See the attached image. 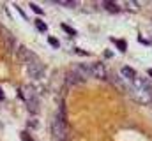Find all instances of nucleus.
<instances>
[{
	"instance_id": "nucleus-1",
	"label": "nucleus",
	"mask_w": 152,
	"mask_h": 141,
	"mask_svg": "<svg viewBox=\"0 0 152 141\" xmlns=\"http://www.w3.org/2000/svg\"><path fill=\"white\" fill-rule=\"evenodd\" d=\"M25 70L27 74L34 79V83H42L44 76H46V65L39 60V58H34L32 62L25 64Z\"/></svg>"
},
{
	"instance_id": "nucleus-2",
	"label": "nucleus",
	"mask_w": 152,
	"mask_h": 141,
	"mask_svg": "<svg viewBox=\"0 0 152 141\" xmlns=\"http://www.w3.org/2000/svg\"><path fill=\"white\" fill-rule=\"evenodd\" d=\"M67 122H66V118L62 116V113H57L55 116H53V120H51V132H53V136L57 138V140H66V136H67Z\"/></svg>"
},
{
	"instance_id": "nucleus-3",
	"label": "nucleus",
	"mask_w": 152,
	"mask_h": 141,
	"mask_svg": "<svg viewBox=\"0 0 152 141\" xmlns=\"http://www.w3.org/2000/svg\"><path fill=\"white\" fill-rule=\"evenodd\" d=\"M23 101H25L27 109H28L32 115L37 113V109H39V94L32 88V86H25V88H23Z\"/></svg>"
},
{
	"instance_id": "nucleus-4",
	"label": "nucleus",
	"mask_w": 152,
	"mask_h": 141,
	"mask_svg": "<svg viewBox=\"0 0 152 141\" xmlns=\"http://www.w3.org/2000/svg\"><path fill=\"white\" fill-rule=\"evenodd\" d=\"M133 97V101H136L138 104H145L151 106L152 102V90H143V88H138V86H133L129 85V90H127Z\"/></svg>"
},
{
	"instance_id": "nucleus-5",
	"label": "nucleus",
	"mask_w": 152,
	"mask_h": 141,
	"mask_svg": "<svg viewBox=\"0 0 152 141\" xmlns=\"http://www.w3.org/2000/svg\"><path fill=\"white\" fill-rule=\"evenodd\" d=\"M16 60L20 62V64H28V62H32L34 58H37L36 55H34V51H30L27 46H18V49H16Z\"/></svg>"
},
{
	"instance_id": "nucleus-6",
	"label": "nucleus",
	"mask_w": 152,
	"mask_h": 141,
	"mask_svg": "<svg viewBox=\"0 0 152 141\" xmlns=\"http://www.w3.org/2000/svg\"><path fill=\"white\" fill-rule=\"evenodd\" d=\"M106 79H110L115 88H118V90H122V92H127V90H129V83H127L118 72H108V78H106Z\"/></svg>"
},
{
	"instance_id": "nucleus-7",
	"label": "nucleus",
	"mask_w": 152,
	"mask_h": 141,
	"mask_svg": "<svg viewBox=\"0 0 152 141\" xmlns=\"http://www.w3.org/2000/svg\"><path fill=\"white\" fill-rule=\"evenodd\" d=\"M90 65H92V76L94 78H97V79H106L108 78V69L101 62H94Z\"/></svg>"
},
{
	"instance_id": "nucleus-8",
	"label": "nucleus",
	"mask_w": 152,
	"mask_h": 141,
	"mask_svg": "<svg viewBox=\"0 0 152 141\" xmlns=\"http://www.w3.org/2000/svg\"><path fill=\"white\" fill-rule=\"evenodd\" d=\"M83 83V79L76 74L75 70H69L67 74H66V85L69 86V88H73V86H78V85H81Z\"/></svg>"
},
{
	"instance_id": "nucleus-9",
	"label": "nucleus",
	"mask_w": 152,
	"mask_h": 141,
	"mask_svg": "<svg viewBox=\"0 0 152 141\" xmlns=\"http://www.w3.org/2000/svg\"><path fill=\"white\" fill-rule=\"evenodd\" d=\"M118 74H120V76H122V78H124V79L129 83V85H131V83H133V79L136 78V70H133L129 65H124V67H120V69H118Z\"/></svg>"
},
{
	"instance_id": "nucleus-10",
	"label": "nucleus",
	"mask_w": 152,
	"mask_h": 141,
	"mask_svg": "<svg viewBox=\"0 0 152 141\" xmlns=\"http://www.w3.org/2000/svg\"><path fill=\"white\" fill-rule=\"evenodd\" d=\"M133 86H138V88H143V90H152V83L147 79V78H143V76H138L136 74V78L133 79V83H131Z\"/></svg>"
},
{
	"instance_id": "nucleus-11",
	"label": "nucleus",
	"mask_w": 152,
	"mask_h": 141,
	"mask_svg": "<svg viewBox=\"0 0 152 141\" xmlns=\"http://www.w3.org/2000/svg\"><path fill=\"white\" fill-rule=\"evenodd\" d=\"M118 9H127V11H136L138 9V4H133V2H117Z\"/></svg>"
},
{
	"instance_id": "nucleus-12",
	"label": "nucleus",
	"mask_w": 152,
	"mask_h": 141,
	"mask_svg": "<svg viewBox=\"0 0 152 141\" xmlns=\"http://www.w3.org/2000/svg\"><path fill=\"white\" fill-rule=\"evenodd\" d=\"M104 7H106L108 11H112V12H120L118 5H117L115 2H104Z\"/></svg>"
},
{
	"instance_id": "nucleus-13",
	"label": "nucleus",
	"mask_w": 152,
	"mask_h": 141,
	"mask_svg": "<svg viewBox=\"0 0 152 141\" xmlns=\"http://www.w3.org/2000/svg\"><path fill=\"white\" fill-rule=\"evenodd\" d=\"M36 27H37L39 32H46V28H48V27H46V23H44L42 20H36Z\"/></svg>"
},
{
	"instance_id": "nucleus-14",
	"label": "nucleus",
	"mask_w": 152,
	"mask_h": 141,
	"mask_svg": "<svg viewBox=\"0 0 152 141\" xmlns=\"http://www.w3.org/2000/svg\"><path fill=\"white\" fill-rule=\"evenodd\" d=\"M30 9H32L34 12H37V14H44V12H42V9H41L39 5H36V4H30Z\"/></svg>"
},
{
	"instance_id": "nucleus-15",
	"label": "nucleus",
	"mask_w": 152,
	"mask_h": 141,
	"mask_svg": "<svg viewBox=\"0 0 152 141\" xmlns=\"http://www.w3.org/2000/svg\"><path fill=\"white\" fill-rule=\"evenodd\" d=\"M48 42H50L53 48H58V46H60V44H58V41H57L55 37H50V39H48Z\"/></svg>"
},
{
	"instance_id": "nucleus-16",
	"label": "nucleus",
	"mask_w": 152,
	"mask_h": 141,
	"mask_svg": "<svg viewBox=\"0 0 152 141\" xmlns=\"http://www.w3.org/2000/svg\"><path fill=\"white\" fill-rule=\"evenodd\" d=\"M57 4H60V5H66V7H75L76 2H62V0H58Z\"/></svg>"
},
{
	"instance_id": "nucleus-17",
	"label": "nucleus",
	"mask_w": 152,
	"mask_h": 141,
	"mask_svg": "<svg viewBox=\"0 0 152 141\" xmlns=\"http://www.w3.org/2000/svg\"><path fill=\"white\" fill-rule=\"evenodd\" d=\"M62 28H64V32H67V34H71V35H75V34H76V32L73 30V28H71V27H69V25H62Z\"/></svg>"
},
{
	"instance_id": "nucleus-18",
	"label": "nucleus",
	"mask_w": 152,
	"mask_h": 141,
	"mask_svg": "<svg viewBox=\"0 0 152 141\" xmlns=\"http://www.w3.org/2000/svg\"><path fill=\"white\" fill-rule=\"evenodd\" d=\"M117 46H118V49H122V51H126V48H127L124 41H117Z\"/></svg>"
},
{
	"instance_id": "nucleus-19",
	"label": "nucleus",
	"mask_w": 152,
	"mask_h": 141,
	"mask_svg": "<svg viewBox=\"0 0 152 141\" xmlns=\"http://www.w3.org/2000/svg\"><path fill=\"white\" fill-rule=\"evenodd\" d=\"M2 101H5V94H4V90H2V86H0V102Z\"/></svg>"
},
{
	"instance_id": "nucleus-20",
	"label": "nucleus",
	"mask_w": 152,
	"mask_h": 141,
	"mask_svg": "<svg viewBox=\"0 0 152 141\" xmlns=\"http://www.w3.org/2000/svg\"><path fill=\"white\" fill-rule=\"evenodd\" d=\"M21 138H23L25 141H32V140H30V136H28L27 132H23V134H21Z\"/></svg>"
},
{
	"instance_id": "nucleus-21",
	"label": "nucleus",
	"mask_w": 152,
	"mask_h": 141,
	"mask_svg": "<svg viewBox=\"0 0 152 141\" xmlns=\"http://www.w3.org/2000/svg\"><path fill=\"white\" fill-rule=\"evenodd\" d=\"M28 125H30V127H32V129H37V125H39V124H36V122H34V120H32V122H28Z\"/></svg>"
},
{
	"instance_id": "nucleus-22",
	"label": "nucleus",
	"mask_w": 152,
	"mask_h": 141,
	"mask_svg": "<svg viewBox=\"0 0 152 141\" xmlns=\"http://www.w3.org/2000/svg\"><path fill=\"white\" fill-rule=\"evenodd\" d=\"M149 76H152V69H149Z\"/></svg>"
},
{
	"instance_id": "nucleus-23",
	"label": "nucleus",
	"mask_w": 152,
	"mask_h": 141,
	"mask_svg": "<svg viewBox=\"0 0 152 141\" xmlns=\"http://www.w3.org/2000/svg\"><path fill=\"white\" fill-rule=\"evenodd\" d=\"M151 106H152V102H151Z\"/></svg>"
}]
</instances>
